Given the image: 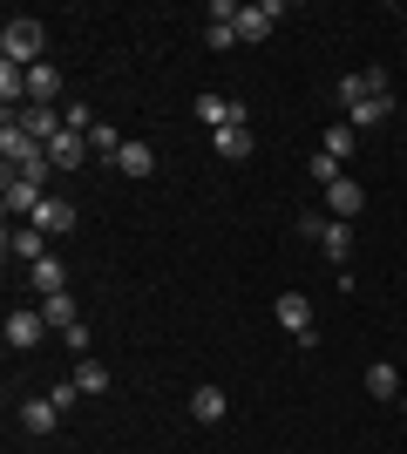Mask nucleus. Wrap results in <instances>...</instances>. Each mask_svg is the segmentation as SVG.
<instances>
[{
	"label": "nucleus",
	"instance_id": "obj_1",
	"mask_svg": "<svg viewBox=\"0 0 407 454\" xmlns=\"http://www.w3.org/2000/svg\"><path fill=\"white\" fill-rule=\"evenodd\" d=\"M0 61H14V68L48 61V27H41L35 14H14L7 27H0Z\"/></svg>",
	"mask_w": 407,
	"mask_h": 454
},
{
	"label": "nucleus",
	"instance_id": "obj_2",
	"mask_svg": "<svg viewBox=\"0 0 407 454\" xmlns=\"http://www.w3.org/2000/svg\"><path fill=\"white\" fill-rule=\"evenodd\" d=\"M271 312H278V325H286L292 346H319V319H312V299H306V292H278Z\"/></svg>",
	"mask_w": 407,
	"mask_h": 454
},
{
	"label": "nucleus",
	"instance_id": "obj_3",
	"mask_svg": "<svg viewBox=\"0 0 407 454\" xmlns=\"http://www.w3.org/2000/svg\"><path fill=\"white\" fill-rule=\"evenodd\" d=\"M41 197H48V190H41L35 176H20V170H7V176H0V204H7V224H14V217L27 224V217L41 210Z\"/></svg>",
	"mask_w": 407,
	"mask_h": 454
},
{
	"label": "nucleus",
	"instance_id": "obj_4",
	"mask_svg": "<svg viewBox=\"0 0 407 454\" xmlns=\"http://www.w3.org/2000/svg\"><path fill=\"white\" fill-rule=\"evenodd\" d=\"M41 340H48L41 305H14V312H7V346H20V353H27V346H41Z\"/></svg>",
	"mask_w": 407,
	"mask_h": 454
},
{
	"label": "nucleus",
	"instance_id": "obj_5",
	"mask_svg": "<svg viewBox=\"0 0 407 454\" xmlns=\"http://www.w3.org/2000/svg\"><path fill=\"white\" fill-rule=\"evenodd\" d=\"M14 122H20L27 136H35L41 150H48V143L61 136V109H48V102H27V109H14Z\"/></svg>",
	"mask_w": 407,
	"mask_h": 454
},
{
	"label": "nucleus",
	"instance_id": "obj_6",
	"mask_svg": "<svg viewBox=\"0 0 407 454\" xmlns=\"http://www.w3.org/2000/svg\"><path fill=\"white\" fill-rule=\"evenodd\" d=\"M55 420H61L55 394H41V400H20V434H35V441H48V434H55Z\"/></svg>",
	"mask_w": 407,
	"mask_h": 454
},
{
	"label": "nucleus",
	"instance_id": "obj_7",
	"mask_svg": "<svg viewBox=\"0 0 407 454\" xmlns=\"http://www.w3.org/2000/svg\"><path fill=\"white\" fill-rule=\"evenodd\" d=\"M27 224H41V231H48V238H68V231H75V204L48 190V197H41V210H35V217H27Z\"/></svg>",
	"mask_w": 407,
	"mask_h": 454
},
{
	"label": "nucleus",
	"instance_id": "obj_8",
	"mask_svg": "<svg viewBox=\"0 0 407 454\" xmlns=\"http://www.w3.org/2000/svg\"><path fill=\"white\" fill-rule=\"evenodd\" d=\"M89 156H96V150H89V136H75V129H61L55 143H48V163H55V170H68V176H75Z\"/></svg>",
	"mask_w": 407,
	"mask_h": 454
},
{
	"label": "nucleus",
	"instance_id": "obj_9",
	"mask_svg": "<svg viewBox=\"0 0 407 454\" xmlns=\"http://www.w3.org/2000/svg\"><path fill=\"white\" fill-rule=\"evenodd\" d=\"M7 258H20V265L48 258V231L41 224H7Z\"/></svg>",
	"mask_w": 407,
	"mask_h": 454
},
{
	"label": "nucleus",
	"instance_id": "obj_10",
	"mask_svg": "<svg viewBox=\"0 0 407 454\" xmlns=\"http://www.w3.org/2000/svg\"><path fill=\"white\" fill-rule=\"evenodd\" d=\"M278 20H286V7H278V0H252V7L238 14V35H245V41H265Z\"/></svg>",
	"mask_w": 407,
	"mask_h": 454
},
{
	"label": "nucleus",
	"instance_id": "obj_11",
	"mask_svg": "<svg viewBox=\"0 0 407 454\" xmlns=\"http://www.w3.org/2000/svg\"><path fill=\"white\" fill-rule=\"evenodd\" d=\"M360 204H367V190H360V184H347V176H340V184H326V210L340 217V224H353V217H360Z\"/></svg>",
	"mask_w": 407,
	"mask_h": 454
},
{
	"label": "nucleus",
	"instance_id": "obj_12",
	"mask_svg": "<svg viewBox=\"0 0 407 454\" xmlns=\"http://www.w3.org/2000/svg\"><path fill=\"white\" fill-rule=\"evenodd\" d=\"M211 150L224 156V163H245V156H252V129H245V122H224V129H211Z\"/></svg>",
	"mask_w": 407,
	"mask_h": 454
},
{
	"label": "nucleus",
	"instance_id": "obj_13",
	"mask_svg": "<svg viewBox=\"0 0 407 454\" xmlns=\"http://www.w3.org/2000/svg\"><path fill=\"white\" fill-rule=\"evenodd\" d=\"M27 102H48V109L61 102V68L55 61H35V68H27Z\"/></svg>",
	"mask_w": 407,
	"mask_h": 454
},
{
	"label": "nucleus",
	"instance_id": "obj_14",
	"mask_svg": "<svg viewBox=\"0 0 407 454\" xmlns=\"http://www.w3.org/2000/svg\"><path fill=\"white\" fill-rule=\"evenodd\" d=\"M27 285H35L41 299H55L61 285H68V271H61V258H55V251H48V258H35V265H27Z\"/></svg>",
	"mask_w": 407,
	"mask_h": 454
},
{
	"label": "nucleus",
	"instance_id": "obj_15",
	"mask_svg": "<svg viewBox=\"0 0 407 454\" xmlns=\"http://www.w3.org/2000/svg\"><path fill=\"white\" fill-rule=\"evenodd\" d=\"M224 407H231V400H224V387H211V380L191 394V414L204 420V427H217V420H224Z\"/></svg>",
	"mask_w": 407,
	"mask_h": 454
},
{
	"label": "nucleus",
	"instance_id": "obj_16",
	"mask_svg": "<svg viewBox=\"0 0 407 454\" xmlns=\"http://www.w3.org/2000/svg\"><path fill=\"white\" fill-rule=\"evenodd\" d=\"M0 102H7V115H14V109H27V68L0 61Z\"/></svg>",
	"mask_w": 407,
	"mask_h": 454
},
{
	"label": "nucleus",
	"instance_id": "obj_17",
	"mask_svg": "<svg viewBox=\"0 0 407 454\" xmlns=\"http://www.w3.org/2000/svg\"><path fill=\"white\" fill-rule=\"evenodd\" d=\"M387 115H394V95H367V102H353V109H347V122H353V129H373V122H387Z\"/></svg>",
	"mask_w": 407,
	"mask_h": 454
},
{
	"label": "nucleus",
	"instance_id": "obj_18",
	"mask_svg": "<svg viewBox=\"0 0 407 454\" xmlns=\"http://www.w3.org/2000/svg\"><path fill=\"white\" fill-rule=\"evenodd\" d=\"M319 251H326L333 265L347 271V258H353V224H340V217H333V224H326V238H319Z\"/></svg>",
	"mask_w": 407,
	"mask_h": 454
},
{
	"label": "nucleus",
	"instance_id": "obj_19",
	"mask_svg": "<svg viewBox=\"0 0 407 454\" xmlns=\"http://www.w3.org/2000/svg\"><path fill=\"white\" fill-rule=\"evenodd\" d=\"M116 170L122 176H150L156 170V150H150V143H122V150H116Z\"/></svg>",
	"mask_w": 407,
	"mask_h": 454
},
{
	"label": "nucleus",
	"instance_id": "obj_20",
	"mask_svg": "<svg viewBox=\"0 0 407 454\" xmlns=\"http://www.w3.org/2000/svg\"><path fill=\"white\" fill-rule=\"evenodd\" d=\"M68 380L82 387V400H89V394H109V366H102V360H75V373H68Z\"/></svg>",
	"mask_w": 407,
	"mask_h": 454
},
{
	"label": "nucleus",
	"instance_id": "obj_21",
	"mask_svg": "<svg viewBox=\"0 0 407 454\" xmlns=\"http://www.w3.org/2000/svg\"><path fill=\"white\" fill-rule=\"evenodd\" d=\"M367 394H373V400H401V373H394L387 360H373V366H367Z\"/></svg>",
	"mask_w": 407,
	"mask_h": 454
},
{
	"label": "nucleus",
	"instance_id": "obj_22",
	"mask_svg": "<svg viewBox=\"0 0 407 454\" xmlns=\"http://www.w3.org/2000/svg\"><path fill=\"white\" fill-rule=\"evenodd\" d=\"M41 319L55 325V333H68V325H82V319H75V299H68V292H55V299H41Z\"/></svg>",
	"mask_w": 407,
	"mask_h": 454
},
{
	"label": "nucleus",
	"instance_id": "obj_23",
	"mask_svg": "<svg viewBox=\"0 0 407 454\" xmlns=\"http://www.w3.org/2000/svg\"><path fill=\"white\" fill-rule=\"evenodd\" d=\"M319 150H326L333 163H347V156H353V122H333V129H326V143H319Z\"/></svg>",
	"mask_w": 407,
	"mask_h": 454
},
{
	"label": "nucleus",
	"instance_id": "obj_24",
	"mask_svg": "<svg viewBox=\"0 0 407 454\" xmlns=\"http://www.w3.org/2000/svg\"><path fill=\"white\" fill-rule=\"evenodd\" d=\"M89 150H96L102 163H116V150H122V136L109 129V122H96V129H89Z\"/></svg>",
	"mask_w": 407,
	"mask_h": 454
},
{
	"label": "nucleus",
	"instance_id": "obj_25",
	"mask_svg": "<svg viewBox=\"0 0 407 454\" xmlns=\"http://www.w3.org/2000/svg\"><path fill=\"white\" fill-rule=\"evenodd\" d=\"M61 129L89 136V129H96V109H89V102H68V109H61Z\"/></svg>",
	"mask_w": 407,
	"mask_h": 454
},
{
	"label": "nucleus",
	"instance_id": "obj_26",
	"mask_svg": "<svg viewBox=\"0 0 407 454\" xmlns=\"http://www.w3.org/2000/svg\"><path fill=\"white\" fill-rule=\"evenodd\" d=\"M306 170H312V184H319V190H326V184H340V163H333L326 150H312V163H306Z\"/></svg>",
	"mask_w": 407,
	"mask_h": 454
},
{
	"label": "nucleus",
	"instance_id": "obj_27",
	"mask_svg": "<svg viewBox=\"0 0 407 454\" xmlns=\"http://www.w3.org/2000/svg\"><path fill=\"white\" fill-rule=\"evenodd\" d=\"M204 41H211V48H238L245 35H238V20H211V27H204Z\"/></svg>",
	"mask_w": 407,
	"mask_h": 454
},
{
	"label": "nucleus",
	"instance_id": "obj_28",
	"mask_svg": "<svg viewBox=\"0 0 407 454\" xmlns=\"http://www.w3.org/2000/svg\"><path fill=\"white\" fill-rule=\"evenodd\" d=\"M61 340H68V353H75V360H89V346H96V340H89V325H68Z\"/></svg>",
	"mask_w": 407,
	"mask_h": 454
},
{
	"label": "nucleus",
	"instance_id": "obj_29",
	"mask_svg": "<svg viewBox=\"0 0 407 454\" xmlns=\"http://www.w3.org/2000/svg\"><path fill=\"white\" fill-rule=\"evenodd\" d=\"M326 224H333V217H319V210H306V217H299V224H292V231H299V238H326Z\"/></svg>",
	"mask_w": 407,
	"mask_h": 454
},
{
	"label": "nucleus",
	"instance_id": "obj_30",
	"mask_svg": "<svg viewBox=\"0 0 407 454\" xmlns=\"http://www.w3.org/2000/svg\"><path fill=\"white\" fill-rule=\"evenodd\" d=\"M401 414H407V394H401Z\"/></svg>",
	"mask_w": 407,
	"mask_h": 454
}]
</instances>
